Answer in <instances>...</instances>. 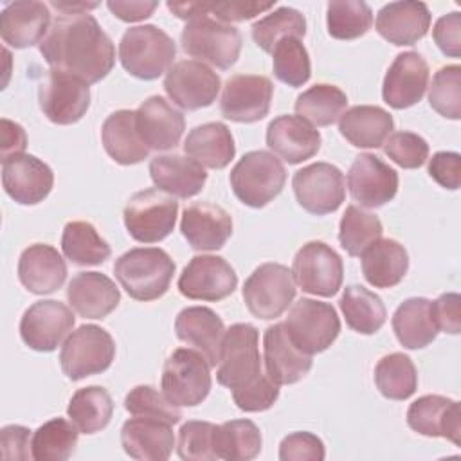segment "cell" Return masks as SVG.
Returning a JSON list of instances; mask_svg holds the SVG:
<instances>
[{
	"label": "cell",
	"instance_id": "6f0895ef",
	"mask_svg": "<svg viewBox=\"0 0 461 461\" xmlns=\"http://www.w3.org/2000/svg\"><path fill=\"white\" fill-rule=\"evenodd\" d=\"M430 317L438 331L457 335L461 331V295L448 292L430 301Z\"/></svg>",
	"mask_w": 461,
	"mask_h": 461
},
{
	"label": "cell",
	"instance_id": "603a6c76",
	"mask_svg": "<svg viewBox=\"0 0 461 461\" xmlns=\"http://www.w3.org/2000/svg\"><path fill=\"white\" fill-rule=\"evenodd\" d=\"M137 131L148 149H173L185 130V119L180 110L169 104L162 95H151L135 110Z\"/></svg>",
	"mask_w": 461,
	"mask_h": 461
},
{
	"label": "cell",
	"instance_id": "83f0119b",
	"mask_svg": "<svg viewBox=\"0 0 461 461\" xmlns=\"http://www.w3.org/2000/svg\"><path fill=\"white\" fill-rule=\"evenodd\" d=\"M176 337L200 351L211 367H216L225 335L223 321L207 306H187L175 319Z\"/></svg>",
	"mask_w": 461,
	"mask_h": 461
},
{
	"label": "cell",
	"instance_id": "94428289",
	"mask_svg": "<svg viewBox=\"0 0 461 461\" xmlns=\"http://www.w3.org/2000/svg\"><path fill=\"white\" fill-rule=\"evenodd\" d=\"M31 430L22 425H5L0 430L2 457L5 461H25L32 454L29 452Z\"/></svg>",
	"mask_w": 461,
	"mask_h": 461
},
{
	"label": "cell",
	"instance_id": "74e56055",
	"mask_svg": "<svg viewBox=\"0 0 461 461\" xmlns=\"http://www.w3.org/2000/svg\"><path fill=\"white\" fill-rule=\"evenodd\" d=\"M391 324L398 342L407 349H421L438 335V328L430 317V301L425 297L405 299L394 310Z\"/></svg>",
	"mask_w": 461,
	"mask_h": 461
},
{
	"label": "cell",
	"instance_id": "f6af8a7d",
	"mask_svg": "<svg viewBox=\"0 0 461 461\" xmlns=\"http://www.w3.org/2000/svg\"><path fill=\"white\" fill-rule=\"evenodd\" d=\"M274 7V2H167V9L182 20L211 16L223 23L245 22Z\"/></svg>",
	"mask_w": 461,
	"mask_h": 461
},
{
	"label": "cell",
	"instance_id": "9c48e42d",
	"mask_svg": "<svg viewBox=\"0 0 461 461\" xmlns=\"http://www.w3.org/2000/svg\"><path fill=\"white\" fill-rule=\"evenodd\" d=\"M115 358L112 335L95 324H83L72 331L59 351V364L68 380L77 382L106 371Z\"/></svg>",
	"mask_w": 461,
	"mask_h": 461
},
{
	"label": "cell",
	"instance_id": "8d00e7d4",
	"mask_svg": "<svg viewBox=\"0 0 461 461\" xmlns=\"http://www.w3.org/2000/svg\"><path fill=\"white\" fill-rule=\"evenodd\" d=\"M184 151L205 167L223 169L234 158L236 146L230 130L216 121L194 126L184 140Z\"/></svg>",
	"mask_w": 461,
	"mask_h": 461
},
{
	"label": "cell",
	"instance_id": "f1b7e54d",
	"mask_svg": "<svg viewBox=\"0 0 461 461\" xmlns=\"http://www.w3.org/2000/svg\"><path fill=\"white\" fill-rule=\"evenodd\" d=\"M121 445L133 459L166 461L173 452L175 434L162 420L133 416L122 423Z\"/></svg>",
	"mask_w": 461,
	"mask_h": 461
},
{
	"label": "cell",
	"instance_id": "e0dca14e",
	"mask_svg": "<svg viewBox=\"0 0 461 461\" xmlns=\"http://www.w3.org/2000/svg\"><path fill=\"white\" fill-rule=\"evenodd\" d=\"M274 85L267 76L236 74L227 79L221 97L220 112L232 122H256L268 115Z\"/></svg>",
	"mask_w": 461,
	"mask_h": 461
},
{
	"label": "cell",
	"instance_id": "be15d7a7",
	"mask_svg": "<svg viewBox=\"0 0 461 461\" xmlns=\"http://www.w3.org/2000/svg\"><path fill=\"white\" fill-rule=\"evenodd\" d=\"M0 124H2V146H0L2 160L9 158L13 155L23 153V149L27 146L25 130L18 122L9 121V119H2Z\"/></svg>",
	"mask_w": 461,
	"mask_h": 461
},
{
	"label": "cell",
	"instance_id": "f546056e",
	"mask_svg": "<svg viewBox=\"0 0 461 461\" xmlns=\"http://www.w3.org/2000/svg\"><path fill=\"white\" fill-rule=\"evenodd\" d=\"M18 279L31 294H52L67 279L65 259L52 245H29L18 259Z\"/></svg>",
	"mask_w": 461,
	"mask_h": 461
},
{
	"label": "cell",
	"instance_id": "cb8c5ba5",
	"mask_svg": "<svg viewBox=\"0 0 461 461\" xmlns=\"http://www.w3.org/2000/svg\"><path fill=\"white\" fill-rule=\"evenodd\" d=\"M407 425L427 438H447L454 445L461 443L459 403L441 394H425L407 409Z\"/></svg>",
	"mask_w": 461,
	"mask_h": 461
},
{
	"label": "cell",
	"instance_id": "ba28073f",
	"mask_svg": "<svg viewBox=\"0 0 461 461\" xmlns=\"http://www.w3.org/2000/svg\"><path fill=\"white\" fill-rule=\"evenodd\" d=\"M178 202L157 189L149 187L135 193L124 211L122 220L128 234L140 243H158L167 238L176 223Z\"/></svg>",
	"mask_w": 461,
	"mask_h": 461
},
{
	"label": "cell",
	"instance_id": "7402d4cb",
	"mask_svg": "<svg viewBox=\"0 0 461 461\" xmlns=\"http://www.w3.org/2000/svg\"><path fill=\"white\" fill-rule=\"evenodd\" d=\"M263 357L267 375L277 385H292L312 369V355L301 351L290 339L285 322L268 326L263 333Z\"/></svg>",
	"mask_w": 461,
	"mask_h": 461
},
{
	"label": "cell",
	"instance_id": "3957f363",
	"mask_svg": "<svg viewBox=\"0 0 461 461\" xmlns=\"http://www.w3.org/2000/svg\"><path fill=\"white\" fill-rule=\"evenodd\" d=\"M113 274L131 299L148 303L169 290L175 261L158 247H137L115 259Z\"/></svg>",
	"mask_w": 461,
	"mask_h": 461
},
{
	"label": "cell",
	"instance_id": "7bdbcfd3",
	"mask_svg": "<svg viewBox=\"0 0 461 461\" xmlns=\"http://www.w3.org/2000/svg\"><path fill=\"white\" fill-rule=\"evenodd\" d=\"M261 432L250 420H230L216 427L214 454L218 459L249 461L261 452Z\"/></svg>",
	"mask_w": 461,
	"mask_h": 461
},
{
	"label": "cell",
	"instance_id": "60d3db41",
	"mask_svg": "<svg viewBox=\"0 0 461 461\" xmlns=\"http://www.w3.org/2000/svg\"><path fill=\"white\" fill-rule=\"evenodd\" d=\"M61 250L65 258L77 267H92L104 263L112 249L106 240L101 238L97 229L81 220L68 221L61 234Z\"/></svg>",
	"mask_w": 461,
	"mask_h": 461
},
{
	"label": "cell",
	"instance_id": "44dd1931",
	"mask_svg": "<svg viewBox=\"0 0 461 461\" xmlns=\"http://www.w3.org/2000/svg\"><path fill=\"white\" fill-rule=\"evenodd\" d=\"M429 85V65L414 50L400 52L385 72L382 85L384 103L394 110L414 106Z\"/></svg>",
	"mask_w": 461,
	"mask_h": 461
},
{
	"label": "cell",
	"instance_id": "7dc6e473",
	"mask_svg": "<svg viewBox=\"0 0 461 461\" xmlns=\"http://www.w3.org/2000/svg\"><path fill=\"white\" fill-rule=\"evenodd\" d=\"M304 34H306V20L303 13H299L294 7H277L276 11L259 18L252 25V40L265 52H272L274 47L283 38L294 36L303 40Z\"/></svg>",
	"mask_w": 461,
	"mask_h": 461
},
{
	"label": "cell",
	"instance_id": "e7e4bbea",
	"mask_svg": "<svg viewBox=\"0 0 461 461\" xmlns=\"http://www.w3.org/2000/svg\"><path fill=\"white\" fill-rule=\"evenodd\" d=\"M50 5L54 9H58L59 13H88L90 9H95L99 4H85V2H50Z\"/></svg>",
	"mask_w": 461,
	"mask_h": 461
},
{
	"label": "cell",
	"instance_id": "6da1fadb",
	"mask_svg": "<svg viewBox=\"0 0 461 461\" xmlns=\"http://www.w3.org/2000/svg\"><path fill=\"white\" fill-rule=\"evenodd\" d=\"M38 47L54 70L88 85L104 79L115 63V47L90 13L58 14Z\"/></svg>",
	"mask_w": 461,
	"mask_h": 461
},
{
	"label": "cell",
	"instance_id": "7c38bea8",
	"mask_svg": "<svg viewBox=\"0 0 461 461\" xmlns=\"http://www.w3.org/2000/svg\"><path fill=\"white\" fill-rule=\"evenodd\" d=\"M292 187L297 203L317 216L335 212L346 196V178L330 162H313L295 171Z\"/></svg>",
	"mask_w": 461,
	"mask_h": 461
},
{
	"label": "cell",
	"instance_id": "d6a6232c",
	"mask_svg": "<svg viewBox=\"0 0 461 461\" xmlns=\"http://www.w3.org/2000/svg\"><path fill=\"white\" fill-rule=\"evenodd\" d=\"M149 176L157 189L176 198L198 194L207 182L203 166L180 153L153 157L149 162Z\"/></svg>",
	"mask_w": 461,
	"mask_h": 461
},
{
	"label": "cell",
	"instance_id": "7a4b0ae2",
	"mask_svg": "<svg viewBox=\"0 0 461 461\" xmlns=\"http://www.w3.org/2000/svg\"><path fill=\"white\" fill-rule=\"evenodd\" d=\"M216 380L229 387L240 411L261 412L279 398V385L263 371L259 333L252 324L236 322L225 330Z\"/></svg>",
	"mask_w": 461,
	"mask_h": 461
},
{
	"label": "cell",
	"instance_id": "6125c7cd",
	"mask_svg": "<svg viewBox=\"0 0 461 461\" xmlns=\"http://www.w3.org/2000/svg\"><path fill=\"white\" fill-rule=\"evenodd\" d=\"M106 7L112 11L113 16H117L122 22H140L153 14V11L158 7V2H119L110 0L106 2Z\"/></svg>",
	"mask_w": 461,
	"mask_h": 461
},
{
	"label": "cell",
	"instance_id": "52a82bcc",
	"mask_svg": "<svg viewBox=\"0 0 461 461\" xmlns=\"http://www.w3.org/2000/svg\"><path fill=\"white\" fill-rule=\"evenodd\" d=\"M209 362L200 351L178 348L164 362L162 394L176 407L200 405L212 385Z\"/></svg>",
	"mask_w": 461,
	"mask_h": 461
},
{
	"label": "cell",
	"instance_id": "91938a15",
	"mask_svg": "<svg viewBox=\"0 0 461 461\" xmlns=\"http://www.w3.org/2000/svg\"><path fill=\"white\" fill-rule=\"evenodd\" d=\"M432 38L445 56H461V13L454 11L441 16L432 29Z\"/></svg>",
	"mask_w": 461,
	"mask_h": 461
},
{
	"label": "cell",
	"instance_id": "4316f807",
	"mask_svg": "<svg viewBox=\"0 0 461 461\" xmlns=\"http://www.w3.org/2000/svg\"><path fill=\"white\" fill-rule=\"evenodd\" d=\"M50 29L49 5L36 0L7 4L0 14V36L14 49L40 45Z\"/></svg>",
	"mask_w": 461,
	"mask_h": 461
},
{
	"label": "cell",
	"instance_id": "f35d334b",
	"mask_svg": "<svg viewBox=\"0 0 461 461\" xmlns=\"http://www.w3.org/2000/svg\"><path fill=\"white\" fill-rule=\"evenodd\" d=\"M339 306L346 324L360 335H373L385 324L387 312L382 299L360 285L346 286Z\"/></svg>",
	"mask_w": 461,
	"mask_h": 461
},
{
	"label": "cell",
	"instance_id": "681fc988",
	"mask_svg": "<svg viewBox=\"0 0 461 461\" xmlns=\"http://www.w3.org/2000/svg\"><path fill=\"white\" fill-rule=\"evenodd\" d=\"M328 32L335 40H357L373 25V11L360 0H335L326 9Z\"/></svg>",
	"mask_w": 461,
	"mask_h": 461
},
{
	"label": "cell",
	"instance_id": "5b68a950",
	"mask_svg": "<svg viewBox=\"0 0 461 461\" xmlns=\"http://www.w3.org/2000/svg\"><path fill=\"white\" fill-rule=\"evenodd\" d=\"M229 180L236 198L241 203L259 209L283 191L286 169L274 153L256 149L245 153L236 162Z\"/></svg>",
	"mask_w": 461,
	"mask_h": 461
},
{
	"label": "cell",
	"instance_id": "2e32d148",
	"mask_svg": "<svg viewBox=\"0 0 461 461\" xmlns=\"http://www.w3.org/2000/svg\"><path fill=\"white\" fill-rule=\"evenodd\" d=\"M238 286V276L221 256H194L178 277V290L193 301L216 303L229 297Z\"/></svg>",
	"mask_w": 461,
	"mask_h": 461
},
{
	"label": "cell",
	"instance_id": "9a60e30c",
	"mask_svg": "<svg viewBox=\"0 0 461 461\" xmlns=\"http://www.w3.org/2000/svg\"><path fill=\"white\" fill-rule=\"evenodd\" d=\"M220 76L202 61L182 59L171 65L164 77L167 97L184 110L211 106L220 92Z\"/></svg>",
	"mask_w": 461,
	"mask_h": 461
},
{
	"label": "cell",
	"instance_id": "1f68e13d",
	"mask_svg": "<svg viewBox=\"0 0 461 461\" xmlns=\"http://www.w3.org/2000/svg\"><path fill=\"white\" fill-rule=\"evenodd\" d=\"M67 299L72 310L81 317L104 319L117 308L121 292L115 283L101 272H79L67 286Z\"/></svg>",
	"mask_w": 461,
	"mask_h": 461
},
{
	"label": "cell",
	"instance_id": "ffe728a7",
	"mask_svg": "<svg viewBox=\"0 0 461 461\" xmlns=\"http://www.w3.org/2000/svg\"><path fill=\"white\" fill-rule=\"evenodd\" d=\"M2 185L14 202L36 205L52 191L54 173L38 157L20 153L2 160Z\"/></svg>",
	"mask_w": 461,
	"mask_h": 461
},
{
	"label": "cell",
	"instance_id": "ac0fdd59",
	"mask_svg": "<svg viewBox=\"0 0 461 461\" xmlns=\"http://www.w3.org/2000/svg\"><path fill=\"white\" fill-rule=\"evenodd\" d=\"M76 317L72 310L54 299L36 301L20 321V337L34 351H54L72 331Z\"/></svg>",
	"mask_w": 461,
	"mask_h": 461
},
{
	"label": "cell",
	"instance_id": "836d02e7",
	"mask_svg": "<svg viewBox=\"0 0 461 461\" xmlns=\"http://www.w3.org/2000/svg\"><path fill=\"white\" fill-rule=\"evenodd\" d=\"M393 130V115L373 104L351 106L339 117L340 135L355 148H380Z\"/></svg>",
	"mask_w": 461,
	"mask_h": 461
},
{
	"label": "cell",
	"instance_id": "8992f818",
	"mask_svg": "<svg viewBox=\"0 0 461 461\" xmlns=\"http://www.w3.org/2000/svg\"><path fill=\"white\" fill-rule=\"evenodd\" d=\"M180 43L185 54L196 61L209 63L216 68H230L241 52V34L230 25L211 16L189 20L180 34Z\"/></svg>",
	"mask_w": 461,
	"mask_h": 461
},
{
	"label": "cell",
	"instance_id": "ab89813d",
	"mask_svg": "<svg viewBox=\"0 0 461 461\" xmlns=\"http://www.w3.org/2000/svg\"><path fill=\"white\" fill-rule=\"evenodd\" d=\"M67 414L79 432L95 434L110 423L113 414V400L101 385L81 387L72 394Z\"/></svg>",
	"mask_w": 461,
	"mask_h": 461
},
{
	"label": "cell",
	"instance_id": "e575fe53",
	"mask_svg": "<svg viewBox=\"0 0 461 461\" xmlns=\"http://www.w3.org/2000/svg\"><path fill=\"white\" fill-rule=\"evenodd\" d=\"M101 140L110 158L121 166L139 164L149 155V149L137 131L135 110H117L110 113L103 122Z\"/></svg>",
	"mask_w": 461,
	"mask_h": 461
},
{
	"label": "cell",
	"instance_id": "680465c9",
	"mask_svg": "<svg viewBox=\"0 0 461 461\" xmlns=\"http://www.w3.org/2000/svg\"><path fill=\"white\" fill-rule=\"evenodd\" d=\"M429 175L441 187L456 191L461 184V157L456 151H438L429 160Z\"/></svg>",
	"mask_w": 461,
	"mask_h": 461
},
{
	"label": "cell",
	"instance_id": "b9f144b4",
	"mask_svg": "<svg viewBox=\"0 0 461 461\" xmlns=\"http://www.w3.org/2000/svg\"><path fill=\"white\" fill-rule=\"evenodd\" d=\"M346 106L348 97L339 86L317 83L297 95L294 108L312 126H330L344 113Z\"/></svg>",
	"mask_w": 461,
	"mask_h": 461
},
{
	"label": "cell",
	"instance_id": "8fae6325",
	"mask_svg": "<svg viewBox=\"0 0 461 461\" xmlns=\"http://www.w3.org/2000/svg\"><path fill=\"white\" fill-rule=\"evenodd\" d=\"M295 297L292 270L281 263L259 265L243 285L247 310L258 319L279 317Z\"/></svg>",
	"mask_w": 461,
	"mask_h": 461
},
{
	"label": "cell",
	"instance_id": "484cf974",
	"mask_svg": "<svg viewBox=\"0 0 461 461\" xmlns=\"http://www.w3.org/2000/svg\"><path fill=\"white\" fill-rule=\"evenodd\" d=\"M321 133L299 115H279L267 128V146L288 164H301L321 149Z\"/></svg>",
	"mask_w": 461,
	"mask_h": 461
},
{
	"label": "cell",
	"instance_id": "db71d44e",
	"mask_svg": "<svg viewBox=\"0 0 461 461\" xmlns=\"http://www.w3.org/2000/svg\"><path fill=\"white\" fill-rule=\"evenodd\" d=\"M214 423L211 421H185L178 430L176 452L185 461H214Z\"/></svg>",
	"mask_w": 461,
	"mask_h": 461
},
{
	"label": "cell",
	"instance_id": "f5cc1de1",
	"mask_svg": "<svg viewBox=\"0 0 461 461\" xmlns=\"http://www.w3.org/2000/svg\"><path fill=\"white\" fill-rule=\"evenodd\" d=\"M124 409L133 416L162 420L169 425L180 421L182 412L153 385H135L124 398Z\"/></svg>",
	"mask_w": 461,
	"mask_h": 461
},
{
	"label": "cell",
	"instance_id": "11a10c76",
	"mask_svg": "<svg viewBox=\"0 0 461 461\" xmlns=\"http://www.w3.org/2000/svg\"><path fill=\"white\" fill-rule=\"evenodd\" d=\"M384 153L403 169L421 167L429 157L427 140L412 131H396L385 139Z\"/></svg>",
	"mask_w": 461,
	"mask_h": 461
},
{
	"label": "cell",
	"instance_id": "816d5d0a",
	"mask_svg": "<svg viewBox=\"0 0 461 461\" xmlns=\"http://www.w3.org/2000/svg\"><path fill=\"white\" fill-rule=\"evenodd\" d=\"M429 103L432 110L447 119L457 121L461 117V67H441L430 83Z\"/></svg>",
	"mask_w": 461,
	"mask_h": 461
},
{
	"label": "cell",
	"instance_id": "9f6ffc18",
	"mask_svg": "<svg viewBox=\"0 0 461 461\" xmlns=\"http://www.w3.org/2000/svg\"><path fill=\"white\" fill-rule=\"evenodd\" d=\"M324 443L312 432H292L279 443L281 461H322Z\"/></svg>",
	"mask_w": 461,
	"mask_h": 461
},
{
	"label": "cell",
	"instance_id": "ee69618b",
	"mask_svg": "<svg viewBox=\"0 0 461 461\" xmlns=\"http://www.w3.org/2000/svg\"><path fill=\"white\" fill-rule=\"evenodd\" d=\"M77 427L63 418H52L40 425L31 439V454L36 461H65L77 445Z\"/></svg>",
	"mask_w": 461,
	"mask_h": 461
},
{
	"label": "cell",
	"instance_id": "5bb4252c",
	"mask_svg": "<svg viewBox=\"0 0 461 461\" xmlns=\"http://www.w3.org/2000/svg\"><path fill=\"white\" fill-rule=\"evenodd\" d=\"M38 103L50 122L74 124L90 106V88L83 79L50 68L38 86Z\"/></svg>",
	"mask_w": 461,
	"mask_h": 461
},
{
	"label": "cell",
	"instance_id": "bcb514c9",
	"mask_svg": "<svg viewBox=\"0 0 461 461\" xmlns=\"http://www.w3.org/2000/svg\"><path fill=\"white\" fill-rule=\"evenodd\" d=\"M375 384L389 400H407L416 393L418 373L403 353H389L375 366Z\"/></svg>",
	"mask_w": 461,
	"mask_h": 461
},
{
	"label": "cell",
	"instance_id": "4fadbf2b",
	"mask_svg": "<svg viewBox=\"0 0 461 461\" xmlns=\"http://www.w3.org/2000/svg\"><path fill=\"white\" fill-rule=\"evenodd\" d=\"M292 276L303 292L331 297L342 286V258L324 241H308L294 258Z\"/></svg>",
	"mask_w": 461,
	"mask_h": 461
},
{
	"label": "cell",
	"instance_id": "c3c4849f",
	"mask_svg": "<svg viewBox=\"0 0 461 461\" xmlns=\"http://www.w3.org/2000/svg\"><path fill=\"white\" fill-rule=\"evenodd\" d=\"M382 221L376 214L357 205H348L340 218L339 241L349 256H360L369 245L382 238Z\"/></svg>",
	"mask_w": 461,
	"mask_h": 461
},
{
	"label": "cell",
	"instance_id": "d6986e66",
	"mask_svg": "<svg viewBox=\"0 0 461 461\" xmlns=\"http://www.w3.org/2000/svg\"><path fill=\"white\" fill-rule=\"evenodd\" d=\"M348 187L351 198L366 209H378L398 193V173L373 153H360L349 171Z\"/></svg>",
	"mask_w": 461,
	"mask_h": 461
},
{
	"label": "cell",
	"instance_id": "30bf717a",
	"mask_svg": "<svg viewBox=\"0 0 461 461\" xmlns=\"http://www.w3.org/2000/svg\"><path fill=\"white\" fill-rule=\"evenodd\" d=\"M285 328L301 351L315 355L335 342L340 333V319L330 303L301 297L292 304Z\"/></svg>",
	"mask_w": 461,
	"mask_h": 461
},
{
	"label": "cell",
	"instance_id": "f907efd6",
	"mask_svg": "<svg viewBox=\"0 0 461 461\" xmlns=\"http://www.w3.org/2000/svg\"><path fill=\"white\" fill-rule=\"evenodd\" d=\"M272 67H274V76L292 86H303L310 76H312V65H310V56L306 47L299 38L288 36L283 38L272 50Z\"/></svg>",
	"mask_w": 461,
	"mask_h": 461
},
{
	"label": "cell",
	"instance_id": "d590c367",
	"mask_svg": "<svg viewBox=\"0 0 461 461\" xmlns=\"http://www.w3.org/2000/svg\"><path fill=\"white\" fill-rule=\"evenodd\" d=\"M362 274L375 288L396 286L409 270V254L403 245L391 238H380L362 254Z\"/></svg>",
	"mask_w": 461,
	"mask_h": 461
},
{
	"label": "cell",
	"instance_id": "4dcf8cb0",
	"mask_svg": "<svg viewBox=\"0 0 461 461\" xmlns=\"http://www.w3.org/2000/svg\"><path fill=\"white\" fill-rule=\"evenodd\" d=\"M430 27V11L423 2H391L376 14L378 34L393 45H414Z\"/></svg>",
	"mask_w": 461,
	"mask_h": 461
},
{
	"label": "cell",
	"instance_id": "d4e9b609",
	"mask_svg": "<svg viewBox=\"0 0 461 461\" xmlns=\"http://www.w3.org/2000/svg\"><path fill=\"white\" fill-rule=\"evenodd\" d=\"M180 230L191 249L218 250L232 234V218L221 205L194 202L184 209Z\"/></svg>",
	"mask_w": 461,
	"mask_h": 461
},
{
	"label": "cell",
	"instance_id": "277c9868",
	"mask_svg": "<svg viewBox=\"0 0 461 461\" xmlns=\"http://www.w3.org/2000/svg\"><path fill=\"white\" fill-rule=\"evenodd\" d=\"M176 45L169 34L157 25H137L126 29L119 41L122 68L137 79L151 81L171 68Z\"/></svg>",
	"mask_w": 461,
	"mask_h": 461
}]
</instances>
